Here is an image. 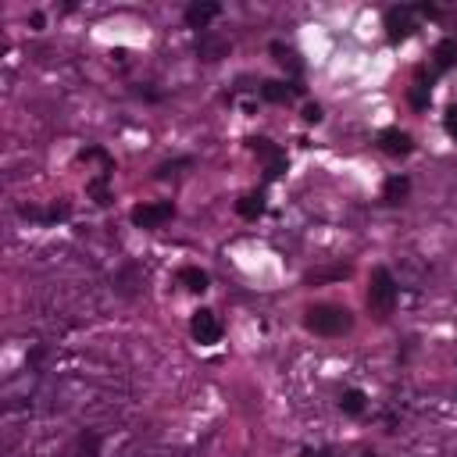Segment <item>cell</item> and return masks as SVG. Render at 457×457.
Listing matches in <instances>:
<instances>
[{"label":"cell","instance_id":"cell-7","mask_svg":"<svg viewBox=\"0 0 457 457\" xmlns=\"http://www.w3.org/2000/svg\"><path fill=\"white\" fill-rule=\"evenodd\" d=\"M197 54L204 61H222V57H229V40H222L215 33H200L197 36Z\"/></svg>","mask_w":457,"mask_h":457},{"label":"cell","instance_id":"cell-17","mask_svg":"<svg viewBox=\"0 0 457 457\" xmlns=\"http://www.w3.org/2000/svg\"><path fill=\"white\" fill-rule=\"evenodd\" d=\"M247 143H250V150H254V154H257V158H264V161H271V158L279 154V150L271 147L268 140H247Z\"/></svg>","mask_w":457,"mask_h":457},{"label":"cell","instance_id":"cell-24","mask_svg":"<svg viewBox=\"0 0 457 457\" xmlns=\"http://www.w3.org/2000/svg\"><path fill=\"white\" fill-rule=\"evenodd\" d=\"M300 457H332V450H304Z\"/></svg>","mask_w":457,"mask_h":457},{"label":"cell","instance_id":"cell-11","mask_svg":"<svg viewBox=\"0 0 457 457\" xmlns=\"http://www.w3.org/2000/svg\"><path fill=\"white\" fill-rule=\"evenodd\" d=\"M271 54H276V61H279L283 68H290L293 75H300V72H304V61H300V54H297L293 47H286L283 40H276V43H271Z\"/></svg>","mask_w":457,"mask_h":457},{"label":"cell","instance_id":"cell-13","mask_svg":"<svg viewBox=\"0 0 457 457\" xmlns=\"http://www.w3.org/2000/svg\"><path fill=\"white\" fill-rule=\"evenodd\" d=\"M454 65H457V40L447 36V40L436 43V68L447 72V68H454Z\"/></svg>","mask_w":457,"mask_h":457},{"label":"cell","instance_id":"cell-21","mask_svg":"<svg viewBox=\"0 0 457 457\" xmlns=\"http://www.w3.org/2000/svg\"><path fill=\"white\" fill-rule=\"evenodd\" d=\"M304 121L318 126V121H322V107H318V104H308V107H304Z\"/></svg>","mask_w":457,"mask_h":457},{"label":"cell","instance_id":"cell-6","mask_svg":"<svg viewBox=\"0 0 457 457\" xmlns=\"http://www.w3.org/2000/svg\"><path fill=\"white\" fill-rule=\"evenodd\" d=\"M379 147H382V154H389V158H407L411 150H414L411 136L400 133V129H386V133L379 136Z\"/></svg>","mask_w":457,"mask_h":457},{"label":"cell","instance_id":"cell-9","mask_svg":"<svg viewBox=\"0 0 457 457\" xmlns=\"http://www.w3.org/2000/svg\"><path fill=\"white\" fill-rule=\"evenodd\" d=\"M407 193H411V179H407V175H389V179H386V186H382L386 204H404Z\"/></svg>","mask_w":457,"mask_h":457},{"label":"cell","instance_id":"cell-22","mask_svg":"<svg viewBox=\"0 0 457 457\" xmlns=\"http://www.w3.org/2000/svg\"><path fill=\"white\" fill-rule=\"evenodd\" d=\"M411 104H414V107H425V104H429V89H421V86H418L414 93H411Z\"/></svg>","mask_w":457,"mask_h":457},{"label":"cell","instance_id":"cell-1","mask_svg":"<svg viewBox=\"0 0 457 457\" xmlns=\"http://www.w3.org/2000/svg\"><path fill=\"white\" fill-rule=\"evenodd\" d=\"M304 325H308L311 332H318V336H343V332H350L354 318H350L347 308H332V304H322V308H311V311H308Z\"/></svg>","mask_w":457,"mask_h":457},{"label":"cell","instance_id":"cell-14","mask_svg":"<svg viewBox=\"0 0 457 457\" xmlns=\"http://www.w3.org/2000/svg\"><path fill=\"white\" fill-rule=\"evenodd\" d=\"M364 400H368V397H364L361 389H343V393H340V411L350 414V418H357V414L364 411Z\"/></svg>","mask_w":457,"mask_h":457},{"label":"cell","instance_id":"cell-20","mask_svg":"<svg viewBox=\"0 0 457 457\" xmlns=\"http://www.w3.org/2000/svg\"><path fill=\"white\" fill-rule=\"evenodd\" d=\"M283 172H286V158H283V150H279V154L268 161V172H264V175H268V179H279Z\"/></svg>","mask_w":457,"mask_h":457},{"label":"cell","instance_id":"cell-8","mask_svg":"<svg viewBox=\"0 0 457 457\" xmlns=\"http://www.w3.org/2000/svg\"><path fill=\"white\" fill-rule=\"evenodd\" d=\"M218 4H190L186 8V25L190 29H197V33H207V25L218 18Z\"/></svg>","mask_w":457,"mask_h":457},{"label":"cell","instance_id":"cell-19","mask_svg":"<svg viewBox=\"0 0 457 457\" xmlns=\"http://www.w3.org/2000/svg\"><path fill=\"white\" fill-rule=\"evenodd\" d=\"M443 129L450 133V140H457V104L447 107V114H443Z\"/></svg>","mask_w":457,"mask_h":457},{"label":"cell","instance_id":"cell-12","mask_svg":"<svg viewBox=\"0 0 457 457\" xmlns=\"http://www.w3.org/2000/svg\"><path fill=\"white\" fill-rule=\"evenodd\" d=\"M293 93H300V86H290V82H276V79L261 86V97H264V100H271V104H286V100H290Z\"/></svg>","mask_w":457,"mask_h":457},{"label":"cell","instance_id":"cell-2","mask_svg":"<svg viewBox=\"0 0 457 457\" xmlns=\"http://www.w3.org/2000/svg\"><path fill=\"white\" fill-rule=\"evenodd\" d=\"M393 304H397V279L389 276V268H375L368 279V308L379 318H386L393 311Z\"/></svg>","mask_w":457,"mask_h":457},{"label":"cell","instance_id":"cell-18","mask_svg":"<svg viewBox=\"0 0 457 457\" xmlns=\"http://www.w3.org/2000/svg\"><path fill=\"white\" fill-rule=\"evenodd\" d=\"M79 450H82V457H97V450H100V440H97L93 433H86V436L79 440Z\"/></svg>","mask_w":457,"mask_h":457},{"label":"cell","instance_id":"cell-5","mask_svg":"<svg viewBox=\"0 0 457 457\" xmlns=\"http://www.w3.org/2000/svg\"><path fill=\"white\" fill-rule=\"evenodd\" d=\"M414 33V8H389L386 11V36L389 43H404Z\"/></svg>","mask_w":457,"mask_h":457},{"label":"cell","instance_id":"cell-23","mask_svg":"<svg viewBox=\"0 0 457 457\" xmlns=\"http://www.w3.org/2000/svg\"><path fill=\"white\" fill-rule=\"evenodd\" d=\"M414 15H425V18H436L440 11H436L433 4H418V8H414Z\"/></svg>","mask_w":457,"mask_h":457},{"label":"cell","instance_id":"cell-4","mask_svg":"<svg viewBox=\"0 0 457 457\" xmlns=\"http://www.w3.org/2000/svg\"><path fill=\"white\" fill-rule=\"evenodd\" d=\"M168 218H175V204H172V200L133 207V225H140V229H158V225H165Z\"/></svg>","mask_w":457,"mask_h":457},{"label":"cell","instance_id":"cell-16","mask_svg":"<svg viewBox=\"0 0 457 457\" xmlns=\"http://www.w3.org/2000/svg\"><path fill=\"white\" fill-rule=\"evenodd\" d=\"M89 193L97 197V204H100V207H104V204H111V197H107V175H100V179L89 182Z\"/></svg>","mask_w":457,"mask_h":457},{"label":"cell","instance_id":"cell-15","mask_svg":"<svg viewBox=\"0 0 457 457\" xmlns=\"http://www.w3.org/2000/svg\"><path fill=\"white\" fill-rule=\"evenodd\" d=\"M179 279L186 283V290H193V293H204L207 283H211V279H207V271H200V268H182V271H179Z\"/></svg>","mask_w":457,"mask_h":457},{"label":"cell","instance_id":"cell-3","mask_svg":"<svg viewBox=\"0 0 457 457\" xmlns=\"http://www.w3.org/2000/svg\"><path fill=\"white\" fill-rule=\"evenodd\" d=\"M190 332H193V340H197L200 347H215V343L222 340V322H218L215 311L200 308V311H193V318H190Z\"/></svg>","mask_w":457,"mask_h":457},{"label":"cell","instance_id":"cell-10","mask_svg":"<svg viewBox=\"0 0 457 457\" xmlns=\"http://www.w3.org/2000/svg\"><path fill=\"white\" fill-rule=\"evenodd\" d=\"M236 211H239V218L257 222V218L264 215V193H247V197H239V200H236Z\"/></svg>","mask_w":457,"mask_h":457}]
</instances>
